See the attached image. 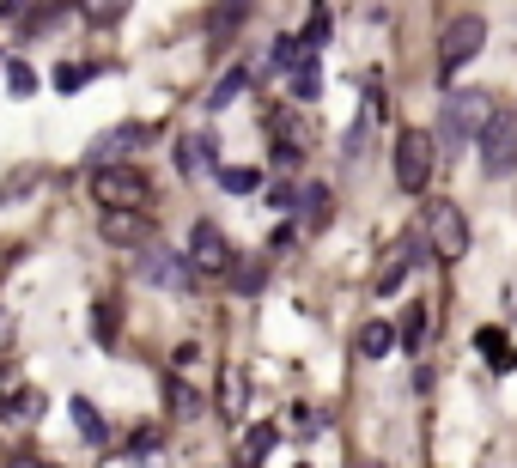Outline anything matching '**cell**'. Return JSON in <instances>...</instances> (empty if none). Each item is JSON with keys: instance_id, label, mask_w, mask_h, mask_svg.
<instances>
[{"instance_id": "cell-28", "label": "cell", "mask_w": 517, "mask_h": 468, "mask_svg": "<svg viewBox=\"0 0 517 468\" xmlns=\"http://www.w3.org/2000/svg\"><path fill=\"white\" fill-rule=\"evenodd\" d=\"M171 408H177L183 420H189V414H201V396H195V389H189L183 377H171Z\"/></svg>"}, {"instance_id": "cell-15", "label": "cell", "mask_w": 517, "mask_h": 468, "mask_svg": "<svg viewBox=\"0 0 517 468\" xmlns=\"http://www.w3.org/2000/svg\"><path fill=\"white\" fill-rule=\"evenodd\" d=\"M286 73H292V98H299V104H311V98L323 92V67H317V49H311V55H299V61H292Z\"/></svg>"}, {"instance_id": "cell-23", "label": "cell", "mask_w": 517, "mask_h": 468, "mask_svg": "<svg viewBox=\"0 0 517 468\" xmlns=\"http://www.w3.org/2000/svg\"><path fill=\"white\" fill-rule=\"evenodd\" d=\"M92 329H98V341H116V329H122V310H116L110 298H98V304H92Z\"/></svg>"}, {"instance_id": "cell-5", "label": "cell", "mask_w": 517, "mask_h": 468, "mask_svg": "<svg viewBox=\"0 0 517 468\" xmlns=\"http://www.w3.org/2000/svg\"><path fill=\"white\" fill-rule=\"evenodd\" d=\"M481 43H487V19H475V13L451 19L445 31H438V80H451V73H463V67L481 55Z\"/></svg>"}, {"instance_id": "cell-37", "label": "cell", "mask_w": 517, "mask_h": 468, "mask_svg": "<svg viewBox=\"0 0 517 468\" xmlns=\"http://www.w3.org/2000/svg\"><path fill=\"white\" fill-rule=\"evenodd\" d=\"M25 13V0H0V19H19Z\"/></svg>"}, {"instance_id": "cell-34", "label": "cell", "mask_w": 517, "mask_h": 468, "mask_svg": "<svg viewBox=\"0 0 517 468\" xmlns=\"http://www.w3.org/2000/svg\"><path fill=\"white\" fill-rule=\"evenodd\" d=\"M262 274H268V268H238L232 280H238V292H256V286H262Z\"/></svg>"}, {"instance_id": "cell-16", "label": "cell", "mask_w": 517, "mask_h": 468, "mask_svg": "<svg viewBox=\"0 0 517 468\" xmlns=\"http://www.w3.org/2000/svg\"><path fill=\"white\" fill-rule=\"evenodd\" d=\"M475 353H481L493 371H511V365H517V347H511V335H499V329H481V335H475Z\"/></svg>"}, {"instance_id": "cell-33", "label": "cell", "mask_w": 517, "mask_h": 468, "mask_svg": "<svg viewBox=\"0 0 517 468\" xmlns=\"http://www.w3.org/2000/svg\"><path fill=\"white\" fill-rule=\"evenodd\" d=\"M37 408H43V396H37V389H25V396H19V402H13V414H19V420H31V414H37Z\"/></svg>"}, {"instance_id": "cell-12", "label": "cell", "mask_w": 517, "mask_h": 468, "mask_svg": "<svg viewBox=\"0 0 517 468\" xmlns=\"http://www.w3.org/2000/svg\"><path fill=\"white\" fill-rule=\"evenodd\" d=\"M140 140H153V128H140V122L110 128V134H98V140H92V152H86V159H92V165H110V159H122L128 146H140Z\"/></svg>"}, {"instance_id": "cell-35", "label": "cell", "mask_w": 517, "mask_h": 468, "mask_svg": "<svg viewBox=\"0 0 517 468\" xmlns=\"http://www.w3.org/2000/svg\"><path fill=\"white\" fill-rule=\"evenodd\" d=\"M268 201H274V207H299V189H292V183H280V189H274Z\"/></svg>"}, {"instance_id": "cell-13", "label": "cell", "mask_w": 517, "mask_h": 468, "mask_svg": "<svg viewBox=\"0 0 517 468\" xmlns=\"http://www.w3.org/2000/svg\"><path fill=\"white\" fill-rule=\"evenodd\" d=\"M378 110H384L378 98H365V110H359V122L347 128V146H341V152H347V159H353V165L365 159V152H372V134H378Z\"/></svg>"}, {"instance_id": "cell-6", "label": "cell", "mask_w": 517, "mask_h": 468, "mask_svg": "<svg viewBox=\"0 0 517 468\" xmlns=\"http://www.w3.org/2000/svg\"><path fill=\"white\" fill-rule=\"evenodd\" d=\"M475 146H481V171H487V177H511V171H517V116H511V110H493V116L481 122Z\"/></svg>"}, {"instance_id": "cell-4", "label": "cell", "mask_w": 517, "mask_h": 468, "mask_svg": "<svg viewBox=\"0 0 517 468\" xmlns=\"http://www.w3.org/2000/svg\"><path fill=\"white\" fill-rule=\"evenodd\" d=\"M92 201L98 207H146L153 201V183H146L134 165L110 159V165H92Z\"/></svg>"}, {"instance_id": "cell-29", "label": "cell", "mask_w": 517, "mask_h": 468, "mask_svg": "<svg viewBox=\"0 0 517 468\" xmlns=\"http://www.w3.org/2000/svg\"><path fill=\"white\" fill-rule=\"evenodd\" d=\"M305 43H311V49H323V43H329V7H323V0H317V7H311V25H305Z\"/></svg>"}, {"instance_id": "cell-19", "label": "cell", "mask_w": 517, "mask_h": 468, "mask_svg": "<svg viewBox=\"0 0 517 468\" xmlns=\"http://www.w3.org/2000/svg\"><path fill=\"white\" fill-rule=\"evenodd\" d=\"M213 177H219V189H226V195H256L262 189V171L256 165H219Z\"/></svg>"}, {"instance_id": "cell-30", "label": "cell", "mask_w": 517, "mask_h": 468, "mask_svg": "<svg viewBox=\"0 0 517 468\" xmlns=\"http://www.w3.org/2000/svg\"><path fill=\"white\" fill-rule=\"evenodd\" d=\"M7 86H13L19 98H31V92H37V73H31L25 61H7Z\"/></svg>"}, {"instance_id": "cell-26", "label": "cell", "mask_w": 517, "mask_h": 468, "mask_svg": "<svg viewBox=\"0 0 517 468\" xmlns=\"http://www.w3.org/2000/svg\"><path fill=\"white\" fill-rule=\"evenodd\" d=\"M159 450H165V438H159V426H140V432L128 438V456H134V462H140V456H159Z\"/></svg>"}, {"instance_id": "cell-18", "label": "cell", "mask_w": 517, "mask_h": 468, "mask_svg": "<svg viewBox=\"0 0 517 468\" xmlns=\"http://www.w3.org/2000/svg\"><path fill=\"white\" fill-rule=\"evenodd\" d=\"M396 347H408V353L426 347V304H408L402 317H396Z\"/></svg>"}, {"instance_id": "cell-7", "label": "cell", "mask_w": 517, "mask_h": 468, "mask_svg": "<svg viewBox=\"0 0 517 468\" xmlns=\"http://www.w3.org/2000/svg\"><path fill=\"white\" fill-rule=\"evenodd\" d=\"M134 274L146 280V286H159V292H189V280H195V268L183 262V256H171L165 244H134Z\"/></svg>"}, {"instance_id": "cell-21", "label": "cell", "mask_w": 517, "mask_h": 468, "mask_svg": "<svg viewBox=\"0 0 517 468\" xmlns=\"http://www.w3.org/2000/svg\"><path fill=\"white\" fill-rule=\"evenodd\" d=\"M219 414H226V420H244V371H226V377H219Z\"/></svg>"}, {"instance_id": "cell-1", "label": "cell", "mask_w": 517, "mask_h": 468, "mask_svg": "<svg viewBox=\"0 0 517 468\" xmlns=\"http://www.w3.org/2000/svg\"><path fill=\"white\" fill-rule=\"evenodd\" d=\"M487 116H493V92H445V110H438V146H445V159L481 134Z\"/></svg>"}, {"instance_id": "cell-14", "label": "cell", "mask_w": 517, "mask_h": 468, "mask_svg": "<svg viewBox=\"0 0 517 468\" xmlns=\"http://www.w3.org/2000/svg\"><path fill=\"white\" fill-rule=\"evenodd\" d=\"M250 86H256V67H232L226 80H219V86L207 92V110H213V116H219V110H232V104H238Z\"/></svg>"}, {"instance_id": "cell-3", "label": "cell", "mask_w": 517, "mask_h": 468, "mask_svg": "<svg viewBox=\"0 0 517 468\" xmlns=\"http://www.w3.org/2000/svg\"><path fill=\"white\" fill-rule=\"evenodd\" d=\"M420 231H426V250L438 262H463L469 256V219H463L457 201H432L426 219H420Z\"/></svg>"}, {"instance_id": "cell-22", "label": "cell", "mask_w": 517, "mask_h": 468, "mask_svg": "<svg viewBox=\"0 0 517 468\" xmlns=\"http://www.w3.org/2000/svg\"><path fill=\"white\" fill-rule=\"evenodd\" d=\"M390 347H396V329H390V323H365V329H359V353H365V359H384Z\"/></svg>"}, {"instance_id": "cell-9", "label": "cell", "mask_w": 517, "mask_h": 468, "mask_svg": "<svg viewBox=\"0 0 517 468\" xmlns=\"http://www.w3.org/2000/svg\"><path fill=\"white\" fill-rule=\"evenodd\" d=\"M426 256H432V250H426V231H408V238L396 244V256L378 268V292H396V286H402V280L426 262Z\"/></svg>"}, {"instance_id": "cell-31", "label": "cell", "mask_w": 517, "mask_h": 468, "mask_svg": "<svg viewBox=\"0 0 517 468\" xmlns=\"http://www.w3.org/2000/svg\"><path fill=\"white\" fill-rule=\"evenodd\" d=\"M98 67H55V92H80Z\"/></svg>"}, {"instance_id": "cell-17", "label": "cell", "mask_w": 517, "mask_h": 468, "mask_svg": "<svg viewBox=\"0 0 517 468\" xmlns=\"http://www.w3.org/2000/svg\"><path fill=\"white\" fill-rule=\"evenodd\" d=\"M67 414H73V426H80V438H86V444H104V438H110L104 414H98V408H92L86 396H73V402H67Z\"/></svg>"}, {"instance_id": "cell-25", "label": "cell", "mask_w": 517, "mask_h": 468, "mask_svg": "<svg viewBox=\"0 0 517 468\" xmlns=\"http://www.w3.org/2000/svg\"><path fill=\"white\" fill-rule=\"evenodd\" d=\"M274 444H280V432H274V426H250L244 456H250V462H262V456H274Z\"/></svg>"}, {"instance_id": "cell-38", "label": "cell", "mask_w": 517, "mask_h": 468, "mask_svg": "<svg viewBox=\"0 0 517 468\" xmlns=\"http://www.w3.org/2000/svg\"><path fill=\"white\" fill-rule=\"evenodd\" d=\"M0 335H13V323H0Z\"/></svg>"}, {"instance_id": "cell-27", "label": "cell", "mask_w": 517, "mask_h": 468, "mask_svg": "<svg viewBox=\"0 0 517 468\" xmlns=\"http://www.w3.org/2000/svg\"><path fill=\"white\" fill-rule=\"evenodd\" d=\"M299 55H311V43H305V37H280V43H274V55H268V67H292Z\"/></svg>"}, {"instance_id": "cell-36", "label": "cell", "mask_w": 517, "mask_h": 468, "mask_svg": "<svg viewBox=\"0 0 517 468\" xmlns=\"http://www.w3.org/2000/svg\"><path fill=\"white\" fill-rule=\"evenodd\" d=\"M7 396H13V371H7V359H0V408H7Z\"/></svg>"}, {"instance_id": "cell-11", "label": "cell", "mask_w": 517, "mask_h": 468, "mask_svg": "<svg viewBox=\"0 0 517 468\" xmlns=\"http://www.w3.org/2000/svg\"><path fill=\"white\" fill-rule=\"evenodd\" d=\"M177 171H183V177L219 171V140H213V134H189V140H177Z\"/></svg>"}, {"instance_id": "cell-10", "label": "cell", "mask_w": 517, "mask_h": 468, "mask_svg": "<svg viewBox=\"0 0 517 468\" xmlns=\"http://www.w3.org/2000/svg\"><path fill=\"white\" fill-rule=\"evenodd\" d=\"M104 213V238L110 244H146L153 238V213L146 207H98Z\"/></svg>"}, {"instance_id": "cell-8", "label": "cell", "mask_w": 517, "mask_h": 468, "mask_svg": "<svg viewBox=\"0 0 517 468\" xmlns=\"http://www.w3.org/2000/svg\"><path fill=\"white\" fill-rule=\"evenodd\" d=\"M189 268L195 274H232V244L213 219H195L189 225Z\"/></svg>"}, {"instance_id": "cell-2", "label": "cell", "mask_w": 517, "mask_h": 468, "mask_svg": "<svg viewBox=\"0 0 517 468\" xmlns=\"http://www.w3.org/2000/svg\"><path fill=\"white\" fill-rule=\"evenodd\" d=\"M432 165H438V140H432V134H420V128H402V134H396V146H390L396 189H402V195H426Z\"/></svg>"}, {"instance_id": "cell-20", "label": "cell", "mask_w": 517, "mask_h": 468, "mask_svg": "<svg viewBox=\"0 0 517 468\" xmlns=\"http://www.w3.org/2000/svg\"><path fill=\"white\" fill-rule=\"evenodd\" d=\"M299 201H305V231H323V225H329V213H335V195L317 183V189H305Z\"/></svg>"}, {"instance_id": "cell-24", "label": "cell", "mask_w": 517, "mask_h": 468, "mask_svg": "<svg viewBox=\"0 0 517 468\" xmlns=\"http://www.w3.org/2000/svg\"><path fill=\"white\" fill-rule=\"evenodd\" d=\"M80 13H86L92 25H116V19L128 13V0H80Z\"/></svg>"}, {"instance_id": "cell-32", "label": "cell", "mask_w": 517, "mask_h": 468, "mask_svg": "<svg viewBox=\"0 0 517 468\" xmlns=\"http://www.w3.org/2000/svg\"><path fill=\"white\" fill-rule=\"evenodd\" d=\"M299 159H305V146H299V140H274V171H292Z\"/></svg>"}]
</instances>
